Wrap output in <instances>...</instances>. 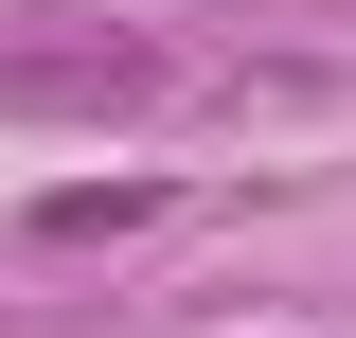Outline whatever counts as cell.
<instances>
[{
    "instance_id": "obj_1",
    "label": "cell",
    "mask_w": 356,
    "mask_h": 338,
    "mask_svg": "<svg viewBox=\"0 0 356 338\" xmlns=\"http://www.w3.org/2000/svg\"><path fill=\"white\" fill-rule=\"evenodd\" d=\"M178 54L125 18H54V36H0V125H107V107H161Z\"/></svg>"
},
{
    "instance_id": "obj_2",
    "label": "cell",
    "mask_w": 356,
    "mask_h": 338,
    "mask_svg": "<svg viewBox=\"0 0 356 338\" xmlns=\"http://www.w3.org/2000/svg\"><path fill=\"white\" fill-rule=\"evenodd\" d=\"M161 214V178H72V196H36V250H89V232H143Z\"/></svg>"
}]
</instances>
